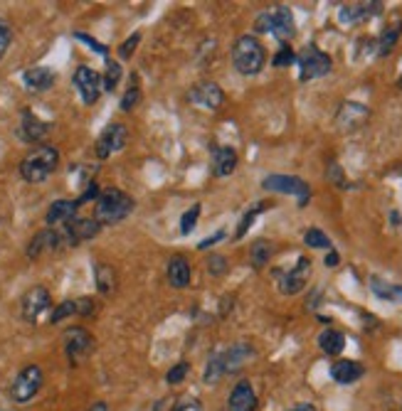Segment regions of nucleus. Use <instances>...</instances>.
Instances as JSON below:
<instances>
[{"label":"nucleus","mask_w":402,"mask_h":411,"mask_svg":"<svg viewBox=\"0 0 402 411\" xmlns=\"http://www.w3.org/2000/svg\"><path fill=\"white\" fill-rule=\"evenodd\" d=\"M257 33H272V13H262L255 23Z\"/></svg>","instance_id":"obj_46"},{"label":"nucleus","mask_w":402,"mask_h":411,"mask_svg":"<svg viewBox=\"0 0 402 411\" xmlns=\"http://www.w3.org/2000/svg\"><path fill=\"white\" fill-rule=\"evenodd\" d=\"M368 118V109H365L363 104H355V101H348V104L341 106V111H338V118L336 123L343 128V131H353V128H358L360 123Z\"/></svg>","instance_id":"obj_21"},{"label":"nucleus","mask_w":402,"mask_h":411,"mask_svg":"<svg viewBox=\"0 0 402 411\" xmlns=\"http://www.w3.org/2000/svg\"><path fill=\"white\" fill-rule=\"evenodd\" d=\"M133 212V199L128 197L126 192L111 187L104 190V192L96 197V209H94V219L99 224H116L121 219H126L128 214Z\"/></svg>","instance_id":"obj_3"},{"label":"nucleus","mask_w":402,"mask_h":411,"mask_svg":"<svg viewBox=\"0 0 402 411\" xmlns=\"http://www.w3.org/2000/svg\"><path fill=\"white\" fill-rule=\"evenodd\" d=\"M262 187L269 190V192L296 195V197H298V207H306L308 197H311V190H308V185L303 183L301 178H294V175H269V178H264Z\"/></svg>","instance_id":"obj_6"},{"label":"nucleus","mask_w":402,"mask_h":411,"mask_svg":"<svg viewBox=\"0 0 402 411\" xmlns=\"http://www.w3.org/2000/svg\"><path fill=\"white\" fill-rule=\"evenodd\" d=\"M168 284L173 286V289H185V286L190 284V264L183 259V256H173L171 261H168Z\"/></svg>","instance_id":"obj_24"},{"label":"nucleus","mask_w":402,"mask_h":411,"mask_svg":"<svg viewBox=\"0 0 402 411\" xmlns=\"http://www.w3.org/2000/svg\"><path fill=\"white\" fill-rule=\"evenodd\" d=\"M220 374H225V367H223V352L220 354H213V359H210L208 369H205V382L208 384H215L218 382Z\"/></svg>","instance_id":"obj_32"},{"label":"nucleus","mask_w":402,"mask_h":411,"mask_svg":"<svg viewBox=\"0 0 402 411\" xmlns=\"http://www.w3.org/2000/svg\"><path fill=\"white\" fill-rule=\"evenodd\" d=\"M272 244L269 241H264V239H259V241H255L252 244V251H250V256H252V266L255 269H262L264 264H269V259H272Z\"/></svg>","instance_id":"obj_30"},{"label":"nucleus","mask_w":402,"mask_h":411,"mask_svg":"<svg viewBox=\"0 0 402 411\" xmlns=\"http://www.w3.org/2000/svg\"><path fill=\"white\" fill-rule=\"evenodd\" d=\"M277 276H279V291L281 294L294 296V294H298V291L306 289L308 276H311V261H308L306 256H301L298 264L294 266L291 271H284V274H277Z\"/></svg>","instance_id":"obj_8"},{"label":"nucleus","mask_w":402,"mask_h":411,"mask_svg":"<svg viewBox=\"0 0 402 411\" xmlns=\"http://www.w3.org/2000/svg\"><path fill=\"white\" fill-rule=\"evenodd\" d=\"M60 163V153L52 146H38L35 151H30L28 156L20 163V175L28 183H43L55 173Z\"/></svg>","instance_id":"obj_2"},{"label":"nucleus","mask_w":402,"mask_h":411,"mask_svg":"<svg viewBox=\"0 0 402 411\" xmlns=\"http://www.w3.org/2000/svg\"><path fill=\"white\" fill-rule=\"evenodd\" d=\"M138 99H141V91H138V86H131V89L123 94V99H121V109L123 111H131L133 106L138 104Z\"/></svg>","instance_id":"obj_40"},{"label":"nucleus","mask_w":402,"mask_h":411,"mask_svg":"<svg viewBox=\"0 0 402 411\" xmlns=\"http://www.w3.org/2000/svg\"><path fill=\"white\" fill-rule=\"evenodd\" d=\"M400 86H402V76H400Z\"/></svg>","instance_id":"obj_51"},{"label":"nucleus","mask_w":402,"mask_h":411,"mask_svg":"<svg viewBox=\"0 0 402 411\" xmlns=\"http://www.w3.org/2000/svg\"><path fill=\"white\" fill-rule=\"evenodd\" d=\"M363 374H365L363 364L355 362V359H338L331 367V377L336 379L338 384H353V382H358Z\"/></svg>","instance_id":"obj_20"},{"label":"nucleus","mask_w":402,"mask_h":411,"mask_svg":"<svg viewBox=\"0 0 402 411\" xmlns=\"http://www.w3.org/2000/svg\"><path fill=\"white\" fill-rule=\"evenodd\" d=\"M62 342H65V352L72 364L82 362L86 354L94 350V337H91V332H86L84 328H69V330H65Z\"/></svg>","instance_id":"obj_7"},{"label":"nucleus","mask_w":402,"mask_h":411,"mask_svg":"<svg viewBox=\"0 0 402 411\" xmlns=\"http://www.w3.org/2000/svg\"><path fill=\"white\" fill-rule=\"evenodd\" d=\"M23 81L33 91H48L55 84V74L48 66H33V69L23 71Z\"/></svg>","instance_id":"obj_23"},{"label":"nucleus","mask_w":402,"mask_h":411,"mask_svg":"<svg viewBox=\"0 0 402 411\" xmlns=\"http://www.w3.org/2000/svg\"><path fill=\"white\" fill-rule=\"evenodd\" d=\"M188 99L193 101L195 106H200V109L218 111L225 101V94L218 84H213V81H203V84H195L193 89H190Z\"/></svg>","instance_id":"obj_12"},{"label":"nucleus","mask_w":402,"mask_h":411,"mask_svg":"<svg viewBox=\"0 0 402 411\" xmlns=\"http://www.w3.org/2000/svg\"><path fill=\"white\" fill-rule=\"evenodd\" d=\"M62 249V236L57 229H43V232H38L33 236V241H30L28 246V256L30 259H40L43 254H48V251H57Z\"/></svg>","instance_id":"obj_14"},{"label":"nucleus","mask_w":402,"mask_h":411,"mask_svg":"<svg viewBox=\"0 0 402 411\" xmlns=\"http://www.w3.org/2000/svg\"><path fill=\"white\" fill-rule=\"evenodd\" d=\"M10 42H13V30H10L8 20L0 18V59L5 57V52H8Z\"/></svg>","instance_id":"obj_36"},{"label":"nucleus","mask_w":402,"mask_h":411,"mask_svg":"<svg viewBox=\"0 0 402 411\" xmlns=\"http://www.w3.org/2000/svg\"><path fill=\"white\" fill-rule=\"evenodd\" d=\"M296 62V54H294V50L289 47V45H281V50L274 54V66H289V64H294Z\"/></svg>","instance_id":"obj_38"},{"label":"nucleus","mask_w":402,"mask_h":411,"mask_svg":"<svg viewBox=\"0 0 402 411\" xmlns=\"http://www.w3.org/2000/svg\"><path fill=\"white\" fill-rule=\"evenodd\" d=\"M289 411H316V407H313V404H298V407H294Z\"/></svg>","instance_id":"obj_50"},{"label":"nucleus","mask_w":402,"mask_h":411,"mask_svg":"<svg viewBox=\"0 0 402 411\" xmlns=\"http://www.w3.org/2000/svg\"><path fill=\"white\" fill-rule=\"evenodd\" d=\"M318 347L326 354H341L345 347V335L333 330V328H328V330H323L321 335H318Z\"/></svg>","instance_id":"obj_26"},{"label":"nucleus","mask_w":402,"mask_h":411,"mask_svg":"<svg viewBox=\"0 0 402 411\" xmlns=\"http://www.w3.org/2000/svg\"><path fill=\"white\" fill-rule=\"evenodd\" d=\"M48 131H50V126L45 121H40L33 111H25L23 118H20V138H23V141L38 143L48 136Z\"/></svg>","instance_id":"obj_17"},{"label":"nucleus","mask_w":402,"mask_h":411,"mask_svg":"<svg viewBox=\"0 0 402 411\" xmlns=\"http://www.w3.org/2000/svg\"><path fill=\"white\" fill-rule=\"evenodd\" d=\"M74 40H79V42L89 45V47L94 50V52H99L101 57H106V54H109V50H106L104 45H101V42H96L94 37H89V35H84V33H74Z\"/></svg>","instance_id":"obj_39"},{"label":"nucleus","mask_w":402,"mask_h":411,"mask_svg":"<svg viewBox=\"0 0 402 411\" xmlns=\"http://www.w3.org/2000/svg\"><path fill=\"white\" fill-rule=\"evenodd\" d=\"M296 28H294V15L286 5H277V10L272 13V35H277L279 40L294 37Z\"/></svg>","instance_id":"obj_22"},{"label":"nucleus","mask_w":402,"mask_h":411,"mask_svg":"<svg viewBox=\"0 0 402 411\" xmlns=\"http://www.w3.org/2000/svg\"><path fill=\"white\" fill-rule=\"evenodd\" d=\"M328 180H331V183H336L338 187H348V183H345V178H343V170H341V166H338V163H331V166H328Z\"/></svg>","instance_id":"obj_42"},{"label":"nucleus","mask_w":402,"mask_h":411,"mask_svg":"<svg viewBox=\"0 0 402 411\" xmlns=\"http://www.w3.org/2000/svg\"><path fill=\"white\" fill-rule=\"evenodd\" d=\"M230 411H255L257 407V394L252 389L250 382H237V387L232 389L230 402H228Z\"/></svg>","instance_id":"obj_18"},{"label":"nucleus","mask_w":402,"mask_h":411,"mask_svg":"<svg viewBox=\"0 0 402 411\" xmlns=\"http://www.w3.org/2000/svg\"><path fill=\"white\" fill-rule=\"evenodd\" d=\"M74 303H77V316H91L96 308L94 298H79V301H74Z\"/></svg>","instance_id":"obj_43"},{"label":"nucleus","mask_w":402,"mask_h":411,"mask_svg":"<svg viewBox=\"0 0 402 411\" xmlns=\"http://www.w3.org/2000/svg\"><path fill=\"white\" fill-rule=\"evenodd\" d=\"M126 143H128V128L123 126V123H111V126H106V131L99 136V141H96V156L104 161L111 153L123 151Z\"/></svg>","instance_id":"obj_10"},{"label":"nucleus","mask_w":402,"mask_h":411,"mask_svg":"<svg viewBox=\"0 0 402 411\" xmlns=\"http://www.w3.org/2000/svg\"><path fill=\"white\" fill-rule=\"evenodd\" d=\"M188 369H190L188 362H178L175 367H171L168 369V374H166L168 384H180L185 379V374H188Z\"/></svg>","instance_id":"obj_37"},{"label":"nucleus","mask_w":402,"mask_h":411,"mask_svg":"<svg viewBox=\"0 0 402 411\" xmlns=\"http://www.w3.org/2000/svg\"><path fill=\"white\" fill-rule=\"evenodd\" d=\"M237 168V153L230 146H218L213 148V173L218 178H228Z\"/></svg>","instance_id":"obj_19"},{"label":"nucleus","mask_w":402,"mask_h":411,"mask_svg":"<svg viewBox=\"0 0 402 411\" xmlns=\"http://www.w3.org/2000/svg\"><path fill=\"white\" fill-rule=\"evenodd\" d=\"M43 382H45L43 369H40L38 364H28V367L15 377L13 387H10V397H13V402H18V404H28L30 399L40 392Z\"/></svg>","instance_id":"obj_4"},{"label":"nucleus","mask_w":402,"mask_h":411,"mask_svg":"<svg viewBox=\"0 0 402 411\" xmlns=\"http://www.w3.org/2000/svg\"><path fill=\"white\" fill-rule=\"evenodd\" d=\"M208 271L213 276H220L228 271V261H225V256H210L208 259Z\"/></svg>","instance_id":"obj_41"},{"label":"nucleus","mask_w":402,"mask_h":411,"mask_svg":"<svg viewBox=\"0 0 402 411\" xmlns=\"http://www.w3.org/2000/svg\"><path fill=\"white\" fill-rule=\"evenodd\" d=\"M118 79H121V64H118V62H109V64H106V74H104V89L114 91L118 86Z\"/></svg>","instance_id":"obj_33"},{"label":"nucleus","mask_w":402,"mask_h":411,"mask_svg":"<svg viewBox=\"0 0 402 411\" xmlns=\"http://www.w3.org/2000/svg\"><path fill=\"white\" fill-rule=\"evenodd\" d=\"M264 62H267L264 47H262V42L255 35H242V37H237L235 47H232V64H235V69L240 74L245 76L259 74Z\"/></svg>","instance_id":"obj_1"},{"label":"nucleus","mask_w":402,"mask_h":411,"mask_svg":"<svg viewBox=\"0 0 402 411\" xmlns=\"http://www.w3.org/2000/svg\"><path fill=\"white\" fill-rule=\"evenodd\" d=\"M138 40H141V35H131V37L126 40V42L121 45V50H118V54H121L123 59H128L133 54V50H136V45H138Z\"/></svg>","instance_id":"obj_44"},{"label":"nucleus","mask_w":402,"mask_h":411,"mask_svg":"<svg viewBox=\"0 0 402 411\" xmlns=\"http://www.w3.org/2000/svg\"><path fill=\"white\" fill-rule=\"evenodd\" d=\"M198 217H200V204H193V207H190L188 212L183 214V219H180V232H183V234L193 232L195 224H198Z\"/></svg>","instance_id":"obj_34"},{"label":"nucleus","mask_w":402,"mask_h":411,"mask_svg":"<svg viewBox=\"0 0 402 411\" xmlns=\"http://www.w3.org/2000/svg\"><path fill=\"white\" fill-rule=\"evenodd\" d=\"M250 357H252V347L250 345H245V342H237V345H232L228 352H223L225 372H237V369H240Z\"/></svg>","instance_id":"obj_25"},{"label":"nucleus","mask_w":402,"mask_h":411,"mask_svg":"<svg viewBox=\"0 0 402 411\" xmlns=\"http://www.w3.org/2000/svg\"><path fill=\"white\" fill-rule=\"evenodd\" d=\"M259 209H262V204H259V207L252 209V212H247V214H245V219H242L240 229H237V239H242V236L247 234V229L252 227V222H255V217H257V212H259Z\"/></svg>","instance_id":"obj_45"},{"label":"nucleus","mask_w":402,"mask_h":411,"mask_svg":"<svg viewBox=\"0 0 402 411\" xmlns=\"http://www.w3.org/2000/svg\"><path fill=\"white\" fill-rule=\"evenodd\" d=\"M370 289L378 298H385V301H393V303H402V286L395 284H385L383 279H370Z\"/></svg>","instance_id":"obj_28"},{"label":"nucleus","mask_w":402,"mask_h":411,"mask_svg":"<svg viewBox=\"0 0 402 411\" xmlns=\"http://www.w3.org/2000/svg\"><path fill=\"white\" fill-rule=\"evenodd\" d=\"M400 35H402V23H400V20H395V23L388 25V28L383 30V35H380V42H378L380 54H390V52H393V47L398 45Z\"/></svg>","instance_id":"obj_29"},{"label":"nucleus","mask_w":402,"mask_h":411,"mask_svg":"<svg viewBox=\"0 0 402 411\" xmlns=\"http://www.w3.org/2000/svg\"><path fill=\"white\" fill-rule=\"evenodd\" d=\"M333 62L326 52L316 47H306L301 54H298V76L301 81H311L318 79V76H326L331 71Z\"/></svg>","instance_id":"obj_5"},{"label":"nucleus","mask_w":402,"mask_h":411,"mask_svg":"<svg viewBox=\"0 0 402 411\" xmlns=\"http://www.w3.org/2000/svg\"><path fill=\"white\" fill-rule=\"evenodd\" d=\"M338 261H341V256H338L333 249H328V256H326V266H328V269H333V266H338Z\"/></svg>","instance_id":"obj_48"},{"label":"nucleus","mask_w":402,"mask_h":411,"mask_svg":"<svg viewBox=\"0 0 402 411\" xmlns=\"http://www.w3.org/2000/svg\"><path fill=\"white\" fill-rule=\"evenodd\" d=\"M77 199L72 202V199H57V202H52V207L48 209V224H50V229H60V227H65L67 222H72L74 219V212H77Z\"/></svg>","instance_id":"obj_16"},{"label":"nucleus","mask_w":402,"mask_h":411,"mask_svg":"<svg viewBox=\"0 0 402 411\" xmlns=\"http://www.w3.org/2000/svg\"><path fill=\"white\" fill-rule=\"evenodd\" d=\"M89 411H109V404H106V402H94L89 407Z\"/></svg>","instance_id":"obj_49"},{"label":"nucleus","mask_w":402,"mask_h":411,"mask_svg":"<svg viewBox=\"0 0 402 411\" xmlns=\"http://www.w3.org/2000/svg\"><path fill=\"white\" fill-rule=\"evenodd\" d=\"M380 8H383L380 3H350V5H343V8H341V13H338V20H341L343 25L363 23V20L378 15Z\"/></svg>","instance_id":"obj_15"},{"label":"nucleus","mask_w":402,"mask_h":411,"mask_svg":"<svg viewBox=\"0 0 402 411\" xmlns=\"http://www.w3.org/2000/svg\"><path fill=\"white\" fill-rule=\"evenodd\" d=\"M101 229V224L96 222V219H72V222H67L65 227H60L57 232L62 236V246H77L79 241L84 239H91V236H96Z\"/></svg>","instance_id":"obj_9"},{"label":"nucleus","mask_w":402,"mask_h":411,"mask_svg":"<svg viewBox=\"0 0 402 411\" xmlns=\"http://www.w3.org/2000/svg\"><path fill=\"white\" fill-rule=\"evenodd\" d=\"M0 411H5V409H0Z\"/></svg>","instance_id":"obj_52"},{"label":"nucleus","mask_w":402,"mask_h":411,"mask_svg":"<svg viewBox=\"0 0 402 411\" xmlns=\"http://www.w3.org/2000/svg\"><path fill=\"white\" fill-rule=\"evenodd\" d=\"M69 316H77V303L74 301L60 303V306L52 311V316H50V323H60V320H65V318H69Z\"/></svg>","instance_id":"obj_35"},{"label":"nucleus","mask_w":402,"mask_h":411,"mask_svg":"<svg viewBox=\"0 0 402 411\" xmlns=\"http://www.w3.org/2000/svg\"><path fill=\"white\" fill-rule=\"evenodd\" d=\"M303 241H306V246H311V249H331V239H328L321 229H308V232L303 234Z\"/></svg>","instance_id":"obj_31"},{"label":"nucleus","mask_w":402,"mask_h":411,"mask_svg":"<svg viewBox=\"0 0 402 411\" xmlns=\"http://www.w3.org/2000/svg\"><path fill=\"white\" fill-rule=\"evenodd\" d=\"M74 86L84 104H94L101 94V76L94 69H89V66H79L74 71Z\"/></svg>","instance_id":"obj_13"},{"label":"nucleus","mask_w":402,"mask_h":411,"mask_svg":"<svg viewBox=\"0 0 402 411\" xmlns=\"http://www.w3.org/2000/svg\"><path fill=\"white\" fill-rule=\"evenodd\" d=\"M94 276H96V289H99L104 296H109L111 291L116 289V274L109 264H96Z\"/></svg>","instance_id":"obj_27"},{"label":"nucleus","mask_w":402,"mask_h":411,"mask_svg":"<svg viewBox=\"0 0 402 411\" xmlns=\"http://www.w3.org/2000/svg\"><path fill=\"white\" fill-rule=\"evenodd\" d=\"M50 306H52L50 291L43 289V286H35L23 296V318L28 323H38L43 318V313L50 311Z\"/></svg>","instance_id":"obj_11"},{"label":"nucleus","mask_w":402,"mask_h":411,"mask_svg":"<svg viewBox=\"0 0 402 411\" xmlns=\"http://www.w3.org/2000/svg\"><path fill=\"white\" fill-rule=\"evenodd\" d=\"M223 232H218V234H215V236H210V239H205V241H200V244H198V249H208V246H213L215 244V241H220V239H223Z\"/></svg>","instance_id":"obj_47"}]
</instances>
